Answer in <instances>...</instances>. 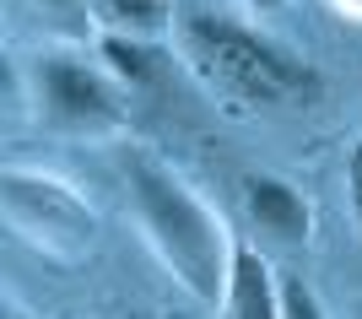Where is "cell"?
Wrapping results in <instances>:
<instances>
[{"instance_id": "5", "label": "cell", "mask_w": 362, "mask_h": 319, "mask_svg": "<svg viewBox=\"0 0 362 319\" xmlns=\"http://www.w3.org/2000/svg\"><path fill=\"white\" fill-rule=\"evenodd\" d=\"M238 195H243V216L259 238L281 243V249H298L308 243L314 233V206L303 195L298 184L276 179V173H243L238 179Z\"/></svg>"}, {"instance_id": "2", "label": "cell", "mask_w": 362, "mask_h": 319, "mask_svg": "<svg viewBox=\"0 0 362 319\" xmlns=\"http://www.w3.org/2000/svg\"><path fill=\"white\" fill-rule=\"evenodd\" d=\"M179 44L184 60L195 65V76L243 108H308L325 92L319 71L303 54L281 49L276 38L255 33L249 22H233V16L184 11Z\"/></svg>"}, {"instance_id": "13", "label": "cell", "mask_w": 362, "mask_h": 319, "mask_svg": "<svg viewBox=\"0 0 362 319\" xmlns=\"http://www.w3.org/2000/svg\"><path fill=\"white\" fill-rule=\"evenodd\" d=\"M38 6H44V11H76L81 0H38Z\"/></svg>"}, {"instance_id": "4", "label": "cell", "mask_w": 362, "mask_h": 319, "mask_svg": "<svg viewBox=\"0 0 362 319\" xmlns=\"http://www.w3.org/2000/svg\"><path fill=\"white\" fill-rule=\"evenodd\" d=\"M33 98L54 130L71 136H114L124 130L130 108H124V87L108 76L103 65L81 60V54H38L33 65Z\"/></svg>"}, {"instance_id": "1", "label": "cell", "mask_w": 362, "mask_h": 319, "mask_svg": "<svg viewBox=\"0 0 362 319\" xmlns=\"http://www.w3.org/2000/svg\"><path fill=\"white\" fill-rule=\"evenodd\" d=\"M124 190L136 206V222L146 233L151 255L163 260V271L179 282L189 298L200 303H222L227 276H233V249L222 216L189 190L168 163H157L151 152H124Z\"/></svg>"}, {"instance_id": "6", "label": "cell", "mask_w": 362, "mask_h": 319, "mask_svg": "<svg viewBox=\"0 0 362 319\" xmlns=\"http://www.w3.org/2000/svg\"><path fill=\"white\" fill-rule=\"evenodd\" d=\"M222 308H227V319H281V276L249 243L233 249V276H227Z\"/></svg>"}, {"instance_id": "3", "label": "cell", "mask_w": 362, "mask_h": 319, "mask_svg": "<svg viewBox=\"0 0 362 319\" xmlns=\"http://www.w3.org/2000/svg\"><path fill=\"white\" fill-rule=\"evenodd\" d=\"M0 206L22 243L49 260H81L98 243V211L76 184L54 179L44 168H6L0 173Z\"/></svg>"}, {"instance_id": "7", "label": "cell", "mask_w": 362, "mask_h": 319, "mask_svg": "<svg viewBox=\"0 0 362 319\" xmlns=\"http://www.w3.org/2000/svg\"><path fill=\"white\" fill-rule=\"evenodd\" d=\"M98 54H103V71L119 81V87H146V81H151V49H146V38L108 33L103 44H98Z\"/></svg>"}, {"instance_id": "11", "label": "cell", "mask_w": 362, "mask_h": 319, "mask_svg": "<svg viewBox=\"0 0 362 319\" xmlns=\"http://www.w3.org/2000/svg\"><path fill=\"white\" fill-rule=\"evenodd\" d=\"M255 16H276V11H287V0H243Z\"/></svg>"}, {"instance_id": "8", "label": "cell", "mask_w": 362, "mask_h": 319, "mask_svg": "<svg viewBox=\"0 0 362 319\" xmlns=\"http://www.w3.org/2000/svg\"><path fill=\"white\" fill-rule=\"evenodd\" d=\"M98 11H103V22L114 33H130V38H151V33L168 28V0H92Z\"/></svg>"}, {"instance_id": "12", "label": "cell", "mask_w": 362, "mask_h": 319, "mask_svg": "<svg viewBox=\"0 0 362 319\" xmlns=\"http://www.w3.org/2000/svg\"><path fill=\"white\" fill-rule=\"evenodd\" d=\"M330 6H335L341 16H357V22H362V0H330Z\"/></svg>"}, {"instance_id": "9", "label": "cell", "mask_w": 362, "mask_h": 319, "mask_svg": "<svg viewBox=\"0 0 362 319\" xmlns=\"http://www.w3.org/2000/svg\"><path fill=\"white\" fill-rule=\"evenodd\" d=\"M281 319H330L308 276H281Z\"/></svg>"}, {"instance_id": "10", "label": "cell", "mask_w": 362, "mask_h": 319, "mask_svg": "<svg viewBox=\"0 0 362 319\" xmlns=\"http://www.w3.org/2000/svg\"><path fill=\"white\" fill-rule=\"evenodd\" d=\"M346 190H351V206H357V222H362V136L346 152Z\"/></svg>"}]
</instances>
